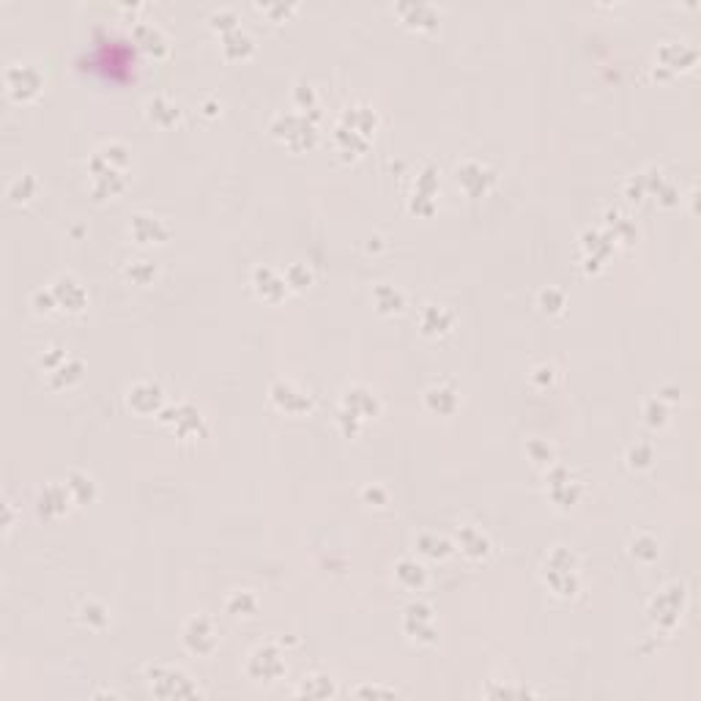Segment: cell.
<instances>
[{"label":"cell","mask_w":701,"mask_h":701,"mask_svg":"<svg viewBox=\"0 0 701 701\" xmlns=\"http://www.w3.org/2000/svg\"><path fill=\"white\" fill-rule=\"evenodd\" d=\"M83 614H85V622H88V619H96V625H105V622H107L105 608H102V606H96V603H88V606L83 608Z\"/></svg>","instance_id":"24"},{"label":"cell","mask_w":701,"mask_h":701,"mask_svg":"<svg viewBox=\"0 0 701 701\" xmlns=\"http://www.w3.org/2000/svg\"><path fill=\"white\" fill-rule=\"evenodd\" d=\"M154 266L148 260H135V266H129V277H135L138 282H145L148 277H154Z\"/></svg>","instance_id":"21"},{"label":"cell","mask_w":701,"mask_h":701,"mask_svg":"<svg viewBox=\"0 0 701 701\" xmlns=\"http://www.w3.org/2000/svg\"><path fill=\"white\" fill-rule=\"evenodd\" d=\"M151 688L159 696H195L197 693L181 672H162V669L151 672Z\"/></svg>","instance_id":"3"},{"label":"cell","mask_w":701,"mask_h":701,"mask_svg":"<svg viewBox=\"0 0 701 701\" xmlns=\"http://www.w3.org/2000/svg\"><path fill=\"white\" fill-rule=\"evenodd\" d=\"M452 326V312L447 307H436V305H427L425 312H422V329L430 332V335H441Z\"/></svg>","instance_id":"5"},{"label":"cell","mask_w":701,"mask_h":701,"mask_svg":"<svg viewBox=\"0 0 701 701\" xmlns=\"http://www.w3.org/2000/svg\"><path fill=\"white\" fill-rule=\"evenodd\" d=\"M80 375H83V365H80L77 359H63V362L50 373V384H53V387H63V384L77 381Z\"/></svg>","instance_id":"11"},{"label":"cell","mask_w":701,"mask_h":701,"mask_svg":"<svg viewBox=\"0 0 701 701\" xmlns=\"http://www.w3.org/2000/svg\"><path fill=\"white\" fill-rule=\"evenodd\" d=\"M132 233L140 239L142 244H151V241H162L165 236H168V230L162 227L159 220H154V217H135V222H132Z\"/></svg>","instance_id":"7"},{"label":"cell","mask_w":701,"mask_h":701,"mask_svg":"<svg viewBox=\"0 0 701 701\" xmlns=\"http://www.w3.org/2000/svg\"><path fill=\"white\" fill-rule=\"evenodd\" d=\"M8 197L11 200H17V203H22V200H28L33 192H36V178L30 175V173H20L17 178H11V184H8Z\"/></svg>","instance_id":"12"},{"label":"cell","mask_w":701,"mask_h":701,"mask_svg":"<svg viewBox=\"0 0 701 701\" xmlns=\"http://www.w3.org/2000/svg\"><path fill=\"white\" fill-rule=\"evenodd\" d=\"M41 512L47 515H58L66 509V502H69V488H60V485H47L41 490Z\"/></svg>","instance_id":"8"},{"label":"cell","mask_w":701,"mask_h":701,"mask_svg":"<svg viewBox=\"0 0 701 701\" xmlns=\"http://www.w3.org/2000/svg\"><path fill=\"white\" fill-rule=\"evenodd\" d=\"M255 282H258V291H260V296H266V291H272V288H277V291L282 293V285H285V280H280V277H277V274H274L272 269H263V266H260V269L255 272Z\"/></svg>","instance_id":"17"},{"label":"cell","mask_w":701,"mask_h":701,"mask_svg":"<svg viewBox=\"0 0 701 701\" xmlns=\"http://www.w3.org/2000/svg\"><path fill=\"white\" fill-rule=\"evenodd\" d=\"M540 302H542V307L545 309L556 312V309H561V305H564V296H561L559 291H542V293H540Z\"/></svg>","instance_id":"22"},{"label":"cell","mask_w":701,"mask_h":701,"mask_svg":"<svg viewBox=\"0 0 701 701\" xmlns=\"http://www.w3.org/2000/svg\"><path fill=\"white\" fill-rule=\"evenodd\" d=\"M420 548L425 551V554H430V556H447L449 554L447 540H441V537H430V534L420 537Z\"/></svg>","instance_id":"19"},{"label":"cell","mask_w":701,"mask_h":701,"mask_svg":"<svg viewBox=\"0 0 701 701\" xmlns=\"http://www.w3.org/2000/svg\"><path fill=\"white\" fill-rule=\"evenodd\" d=\"M253 50V39L244 33V30H230L227 36H225V53L227 55H247Z\"/></svg>","instance_id":"13"},{"label":"cell","mask_w":701,"mask_h":701,"mask_svg":"<svg viewBox=\"0 0 701 701\" xmlns=\"http://www.w3.org/2000/svg\"><path fill=\"white\" fill-rule=\"evenodd\" d=\"M66 488L80 499V502H85V499H91V493H93V485H91V477H85V474H72L69 477V482H66Z\"/></svg>","instance_id":"18"},{"label":"cell","mask_w":701,"mask_h":701,"mask_svg":"<svg viewBox=\"0 0 701 701\" xmlns=\"http://www.w3.org/2000/svg\"><path fill=\"white\" fill-rule=\"evenodd\" d=\"M6 88H8V93L14 96V99H30V96H36L39 93V88H41V74H39V69L33 66V63H11L8 69H6Z\"/></svg>","instance_id":"1"},{"label":"cell","mask_w":701,"mask_h":701,"mask_svg":"<svg viewBox=\"0 0 701 701\" xmlns=\"http://www.w3.org/2000/svg\"><path fill=\"white\" fill-rule=\"evenodd\" d=\"M135 36H138V41H140L148 53L162 55V53L168 50V47H165V36H162V30L154 28V25H138V28H135Z\"/></svg>","instance_id":"10"},{"label":"cell","mask_w":701,"mask_h":701,"mask_svg":"<svg viewBox=\"0 0 701 701\" xmlns=\"http://www.w3.org/2000/svg\"><path fill=\"white\" fill-rule=\"evenodd\" d=\"M397 578H400L406 587H422L425 573H422V567L417 564V561L403 559L400 564H397Z\"/></svg>","instance_id":"15"},{"label":"cell","mask_w":701,"mask_h":701,"mask_svg":"<svg viewBox=\"0 0 701 701\" xmlns=\"http://www.w3.org/2000/svg\"><path fill=\"white\" fill-rule=\"evenodd\" d=\"M184 639H187V646L197 652V655H208L214 646H217V630L211 625V619L206 617H195L189 619L187 630H184Z\"/></svg>","instance_id":"2"},{"label":"cell","mask_w":701,"mask_h":701,"mask_svg":"<svg viewBox=\"0 0 701 701\" xmlns=\"http://www.w3.org/2000/svg\"><path fill=\"white\" fill-rule=\"evenodd\" d=\"M159 387L154 384H135L129 389V403L138 408V411H151L156 403H159Z\"/></svg>","instance_id":"9"},{"label":"cell","mask_w":701,"mask_h":701,"mask_svg":"<svg viewBox=\"0 0 701 701\" xmlns=\"http://www.w3.org/2000/svg\"><path fill=\"white\" fill-rule=\"evenodd\" d=\"M53 302H55V293H53V291H47V293L39 291V293L33 296V305H36L39 312H50V309H53Z\"/></svg>","instance_id":"23"},{"label":"cell","mask_w":701,"mask_h":701,"mask_svg":"<svg viewBox=\"0 0 701 701\" xmlns=\"http://www.w3.org/2000/svg\"><path fill=\"white\" fill-rule=\"evenodd\" d=\"M253 663H260V672H253L255 676H260V679H274V676H280V674L285 672L280 655H277L272 646L258 649V652L253 655Z\"/></svg>","instance_id":"6"},{"label":"cell","mask_w":701,"mask_h":701,"mask_svg":"<svg viewBox=\"0 0 701 701\" xmlns=\"http://www.w3.org/2000/svg\"><path fill=\"white\" fill-rule=\"evenodd\" d=\"M227 608H230L233 614H250V611H255V597L250 592H236V594L227 600Z\"/></svg>","instance_id":"20"},{"label":"cell","mask_w":701,"mask_h":701,"mask_svg":"<svg viewBox=\"0 0 701 701\" xmlns=\"http://www.w3.org/2000/svg\"><path fill=\"white\" fill-rule=\"evenodd\" d=\"M460 545H463V551L466 554H472V556H482L485 551H488V540H485V534L477 532V529H463L460 532Z\"/></svg>","instance_id":"14"},{"label":"cell","mask_w":701,"mask_h":701,"mask_svg":"<svg viewBox=\"0 0 701 701\" xmlns=\"http://www.w3.org/2000/svg\"><path fill=\"white\" fill-rule=\"evenodd\" d=\"M444 400H449V403H458V394L452 392V389H444V387H433V389H427V406H430V408H436V411L447 414L449 408L444 406Z\"/></svg>","instance_id":"16"},{"label":"cell","mask_w":701,"mask_h":701,"mask_svg":"<svg viewBox=\"0 0 701 701\" xmlns=\"http://www.w3.org/2000/svg\"><path fill=\"white\" fill-rule=\"evenodd\" d=\"M53 293H55L58 305H63L66 309H80L85 305L83 285L77 280H72V277H60L55 282V288H53Z\"/></svg>","instance_id":"4"}]
</instances>
